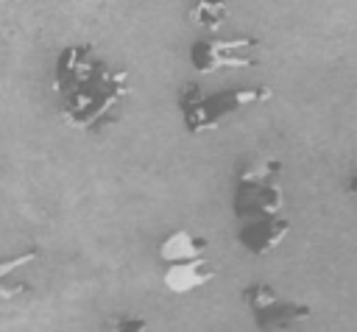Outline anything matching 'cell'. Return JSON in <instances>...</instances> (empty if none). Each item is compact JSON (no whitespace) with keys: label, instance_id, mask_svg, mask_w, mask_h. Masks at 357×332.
Returning a JSON list of instances; mask_svg holds the SVG:
<instances>
[{"label":"cell","instance_id":"1","mask_svg":"<svg viewBox=\"0 0 357 332\" xmlns=\"http://www.w3.org/2000/svg\"><path fill=\"white\" fill-rule=\"evenodd\" d=\"M53 89L61 123L75 131H98L117 117L120 103L131 95V81L128 70H114L92 42H73L56 56Z\"/></svg>","mask_w":357,"mask_h":332},{"label":"cell","instance_id":"2","mask_svg":"<svg viewBox=\"0 0 357 332\" xmlns=\"http://www.w3.org/2000/svg\"><path fill=\"white\" fill-rule=\"evenodd\" d=\"M271 98H273V89L268 84L223 89V92H204L195 81H187L176 98V106H178V114H181L187 134L198 137V134L215 131L231 114L251 109V106H259V103H268Z\"/></svg>","mask_w":357,"mask_h":332},{"label":"cell","instance_id":"3","mask_svg":"<svg viewBox=\"0 0 357 332\" xmlns=\"http://www.w3.org/2000/svg\"><path fill=\"white\" fill-rule=\"evenodd\" d=\"M282 159L262 153L251 156L237 167L234 176V218L251 220L265 215H284V190H282Z\"/></svg>","mask_w":357,"mask_h":332},{"label":"cell","instance_id":"4","mask_svg":"<svg viewBox=\"0 0 357 332\" xmlns=\"http://www.w3.org/2000/svg\"><path fill=\"white\" fill-rule=\"evenodd\" d=\"M240 296L259 332H287L312 318V307L307 301L284 299L271 282H248Z\"/></svg>","mask_w":357,"mask_h":332},{"label":"cell","instance_id":"5","mask_svg":"<svg viewBox=\"0 0 357 332\" xmlns=\"http://www.w3.org/2000/svg\"><path fill=\"white\" fill-rule=\"evenodd\" d=\"M259 39L257 36H206L190 45V64L201 75L218 70H245L259 64Z\"/></svg>","mask_w":357,"mask_h":332},{"label":"cell","instance_id":"6","mask_svg":"<svg viewBox=\"0 0 357 332\" xmlns=\"http://www.w3.org/2000/svg\"><path fill=\"white\" fill-rule=\"evenodd\" d=\"M293 229V220L287 215H265V218H251V220H243L240 223V232H237V240L240 246L254 254V257H265L271 251H276L284 237L290 234Z\"/></svg>","mask_w":357,"mask_h":332},{"label":"cell","instance_id":"7","mask_svg":"<svg viewBox=\"0 0 357 332\" xmlns=\"http://www.w3.org/2000/svg\"><path fill=\"white\" fill-rule=\"evenodd\" d=\"M218 276L215 265L206 259V257H198V259H187V262H176V265H167L162 271V285L167 293L173 296H187L204 285H209L212 279Z\"/></svg>","mask_w":357,"mask_h":332},{"label":"cell","instance_id":"8","mask_svg":"<svg viewBox=\"0 0 357 332\" xmlns=\"http://www.w3.org/2000/svg\"><path fill=\"white\" fill-rule=\"evenodd\" d=\"M209 240L204 234H195L190 229H173L170 234H165L156 246V259L165 265H176V262H187V259H198L206 257Z\"/></svg>","mask_w":357,"mask_h":332},{"label":"cell","instance_id":"9","mask_svg":"<svg viewBox=\"0 0 357 332\" xmlns=\"http://www.w3.org/2000/svg\"><path fill=\"white\" fill-rule=\"evenodd\" d=\"M229 17V3L226 0H195L187 11V22L204 31H218Z\"/></svg>","mask_w":357,"mask_h":332},{"label":"cell","instance_id":"10","mask_svg":"<svg viewBox=\"0 0 357 332\" xmlns=\"http://www.w3.org/2000/svg\"><path fill=\"white\" fill-rule=\"evenodd\" d=\"M39 257V251L36 248H31V251H22V254H14V257H6V259H0V299H17L20 293H25L28 290V285L25 282H17V285H6V276L14 271V268H20V265H28V262H33Z\"/></svg>","mask_w":357,"mask_h":332},{"label":"cell","instance_id":"11","mask_svg":"<svg viewBox=\"0 0 357 332\" xmlns=\"http://www.w3.org/2000/svg\"><path fill=\"white\" fill-rule=\"evenodd\" d=\"M106 332H151V326L139 315H117L106 324Z\"/></svg>","mask_w":357,"mask_h":332}]
</instances>
